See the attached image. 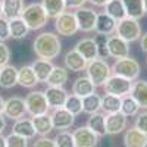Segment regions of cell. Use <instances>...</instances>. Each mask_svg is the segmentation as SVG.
I'll return each mask as SVG.
<instances>
[{"label": "cell", "instance_id": "cell-1", "mask_svg": "<svg viewBox=\"0 0 147 147\" xmlns=\"http://www.w3.org/2000/svg\"><path fill=\"white\" fill-rule=\"evenodd\" d=\"M62 50V43L53 32H41L34 40V52L40 59L52 60L59 56Z\"/></svg>", "mask_w": 147, "mask_h": 147}, {"label": "cell", "instance_id": "cell-2", "mask_svg": "<svg viewBox=\"0 0 147 147\" xmlns=\"http://www.w3.org/2000/svg\"><path fill=\"white\" fill-rule=\"evenodd\" d=\"M21 18L25 21V24L28 25L30 30L35 31V30L43 28L47 24L49 15H47V12L44 10L41 3H31V5L24 7Z\"/></svg>", "mask_w": 147, "mask_h": 147}, {"label": "cell", "instance_id": "cell-3", "mask_svg": "<svg viewBox=\"0 0 147 147\" xmlns=\"http://www.w3.org/2000/svg\"><path fill=\"white\" fill-rule=\"evenodd\" d=\"M85 69H87V77L93 81V84L96 87L103 85L106 82V80L112 75V68H110L109 63L102 57L90 60Z\"/></svg>", "mask_w": 147, "mask_h": 147}, {"label": "cell", "instance_id": "cell-4", "mask_svg": "<svg viewBox=\"0 0 147 147\" xmlns=\"http://www.w3.org/2000/svg\"><path fill=\"white\" fill-rule=\"evenodd\" d=\"M112 72L113 75H119L129 81H136L140 75V63L129 56L116 59L115 63L112 65Z\"/></svg>", "mask_w": 147, "mask_h": 147}, {"label": "cell", "instance_id": "cell-5", "mask_svg": "<svg viewBox=\"0 0 147 147\" xmlns=\"http://www.w3.org/2000/svg\"><path fill=\"white\" fill-rule=\"evenodd\" d=\"M116 35L121 37L122 40H125L128 43H132L138 40L141 37V27L137 19H132V18H124L118 21L116 24Z\"/></svg>", "mask_w": 147, "mask_h": 147}, {"label": "cell", "instance_id": "cell-6", "mask_svg": "<svg viewBox=\"0 0 147 147\" xmlns=\"http://www.w3.org/2000/svg\"><path fill=\"white\" fill-rule=\"evenodd\" d=\"M24 100H25L27 113H30L31 116L44 115V113L49 112V109H50L44 91H31L30 94H27V97Z\"/></svg>", "mask_w": 147, "mask_h": 147}, {"label": "cell", "instance_id": "cell-7", "mask_svg": "<svg viewBox=\"0 0 147 147\" xmlns=\"http://www.w3.org/2000/svg\"><path fill=\"white\" fill-rule=\"evenodd\" d=\"M55 19H56L55 21V28H56L59 35L71 37V35L77 34L80 31L78 22H77V18H75L74 12H63V13H60Z\"/></svg>", "mask_w": 147, "mask_h": 147}, {"label": "cell", "instance_id": "cell-8", "mask_svg": "<svg viewBox=\"0 0 147 147\" xmlns=\"http://www.w3.org/2000/svg\"><path fill=\"white\" fill-rule=\"evenodd\" d=\"M131 85H132V81H129L127 78H122L119 75H110L106 80V82L103 84V88L109 94H113V96H118V97H124V96L129 94Z\"/></svg>", "mask_w": 147, "mask_h": 147}, {"label": "cell", "instance_id": "cell-9", "mask_svg": "<svg viewBox=\"0 0 147 147\" xmlns=\"http://www.w3.org/2000/svg\"><path fill=\"white\" fill-rule=\"evenodd\" d=\"M75 18L78 22V28L82 32H91L96 28V21H97V13L90 9V7H78L75 12Z\"/></svg>", "mask_w": 147, "mask_h": 147}, {"label": "cell", "instance_id": "cell-10", "mask_svg": "<svg viewBox=\"0 0 147 147\" xmlns=\"http://www.w3.org/2000/svg\"><path fill=\"white\" fill-rule=\"evenodd\" d=\"M27 113V109H25V100L21 99L18 96L13 97H9L7 100H5V110H3V115L12 121H18L21 118H24Z\"/></svg>", "mask_w": 147, "mask_h": 147}, {"label": "cell", "instance_id": "cell-11", "mask_svg": "<svg viewBox=\"0 0 147 147\" xmlns=\"http://www.w3.org/2000/svg\"><path fill=\"white\" fill-rule=\"evenodd\" d=\"M74 141H75V147H96L99 143V136L93 132L87 125L80 127L72 132Z\"/></svg>", "mask_w": 147, "mask_h": 147}, {"label": "cell", "instance_id": "cell-12", "mask_svg": "<svg viewBox=\"0 0 147 147\" xmlns=\"http://www.w3.org/2000/svg\"><path fill=\"white\" fill-rule=\"evenodd\" d=\"M107 50H109L110 57H115V59L127 57V56H129V43L122 40L116 34L109 35L107 37Z\"/></svg>", "mask_w": 147, "mask_h": 147}, {"label": "cell", "instance_id": "cell-13", "mask_svg": "<svg viewBox=\"0 0 147 147\" xmlns=\"http://www.w3.org/2000/svg\"><path fill=\"white\" fill-rule=\"evenodd\" d=\"M127 129V116L121 112L106 115V136H118Z\"/></svg>", "mask_w": 147, "mask_h": 147}, {"label": "cell", "instance_id": "cell-14", "mask_svg": "<svg viewBox=\"0 0 147 147\" xmlns=\"http://www.w3.org/2000/svg\"><path fill=\"white\" fill-rule=\"evenodd\" d=\"M50 116H52V122H53V128L62 129V131L71 128L74 125V122H75V116H74L71 112H68L65 107L55 109Z\"/></svg>", "mask_w": 147, "mask_h": 147}, {"label": "cell", "instance_id": "cell-15", "mask_svg": "<svg viewBox=\"0 0 147 147\" xmlns=\"http://www.w3.org/2000/svg\"><path fill=\"white\" fill-rule=\"evenodd\" d=\"M44 94H46L49 106L53 109L63 107V105L66 102V97H68V93L63 87H52V85H49L46 88Z\"/></svg>", "mask_w": 147, "mask_h": 147}, {"label": "cell", "instance_id": "cell-16", "mask_svg": "<svg viewBox=\"0 0 147 147\" xmlns=\"http://www.w3.org/2000/svg\"><path fill=\"white\" fill-rule=\"evenodd\" d=\"M125 147H147V134L141 132L136 127H129L124 134Z\"/></svg>", "mask_w": 147, "mask_h": 147}, {"label": "cell", "instance_id": "cell-17", "mask_svg": "<svg viewBox=\"0 0 147 147\" xmlns=\"http://www.w3.org/2000/svg\"><path fill=\"white\" fill-rule=\"evenodd\" d=\"M116 24H118V21H115L112 16H109L106 12H102V13H97V21H96L94 31L97 34L112 35L116 31Z\"/></svg>", "mask_w": 147, "mask_h": 147}, {"label": "cell", "instance_id": "cell-18", "mask_svg": "<svg viewBox=\"0 0 147 147\" xmlns=\"http://www.w3.org/2000/svg\"><path fill=\"white\" fill-rule=\"evenodd\" d=\"M75 50L87 60V62L99 57V50H97V44H96L94 38H82V40H80L75 46Z\"/></svg>", "mask_w": 147, "mask_h": 147}, {"label": "cell", "instance_id": "cell-19", "mask_svg": "<svg viewBox=\"0 0 147 147\" xmlns=\"http://www.w3.org/2000/svg\"><path fill=\"white\" fill-rule=\"evenodd\" d=\"M18 84V68L13 65H5L0 68V87L12 88Z\"/></svg>", "mask_w": 147, "mask_h": 147}, {"label": "cell", "instance_id": "cell-20", "mask_svg": "<svg viewBox=\"0 0 147 147\" xmlns=\"http://www.w3.org/2000/svg\"><path fill=\"white\" fill-rule=\"evenodd\" d=\"M65 66L68 71H72V72H81L87 68V60H85L75 49L69 50L66 55H65Z\"/></svg>", "mask_w": 147, "mask_h": 147}, {"label": "cell", "instance_id": "cell-21", "mask_svg": "<svg viewBox=\"0 0 147 147\" xmlns=\"http://www.w3.org/2000/svg\"><path fill=\"white\" fill-rule=\"evenodd\" d=\"M32 125L35 128V132L38 134L40 137H47L49 134L53 131V122H52V116L49 113L44 115H37L31 118Z\"/></svg>", "mask_w": 147, "mask_h": 147}, {"label": "cell", "instance_id": "cell-22", "mask_svg": "<svg viewBox=\"0 0 147 147\" xmlns=\"http://www.w3.org/2000/svg\"><path fill=\"white\" fill-rule=\"evenodd\" d=\"M129 94L132 96V99L140 105L141 109L147 110V81H141V80L132 81Z\"/></svg>", "mask_w": 147, "mask_h": 147}, {"label": "cell", "instance_id": "cell-23", "mask_svg": "<svg viewBox=\"0 0 147 147\" xmlns=\"http://www.w3.org/2000/svg\"><path fill=\"white\" fill-rule=\"evenodd\" d=\"M12 132L18 134L21 137H25L27 140H31L35 137V128L32 125V121L28 118H21L15 121V124L12 125Z\"/></svg>", "mask_w": 147, "mask_h": 147}, {"label": "cell", "instance_id": "cell-24", "mask_svg": "<svg viewBox=\"0 0 147 147\" xmlns=\"http://www.w3.org/2000/svg\"><path fill=\"white\" fill-rule=\"evenodd\" d=\"M38 78H37L35 72L31 65H25L21 69H18V84L25 88H32L38 84Z\"/></svg>", "mask_w": 147, "mask_h": 147}, {"label": "cell", "instance_id": "cell-25", "mask_svg": "<svg viewBox=\"0 0 147 147\" xmlns=\"http://www.w3.org/2000/svg\"><path fill=\"white\" fill-rule=\"evenodd\" d=\"M94 90H96V85L93 84V81L88 77H78L72 85V94L81 97V99L85 96L93 94Z\"/></svg>", "mask_w": 147, "mask_h": 147}, {"label": "cell", "instance_id": "cell-26", "mask_svg": "<svg viewBox=\"0 0 147 147\" xmlns=\"http://www.w3.org/2000/svg\"><path fill=\"white\" fill-rule=\"evenodd\" d=\"M24 0H2V9H3V18L13 19L19 18L24 10Z\"/></svg>", "mask_w": 147, "mask_h": 147}, {"label": "cell", "instance_id": "cell-27", "mask_svg": "<svg viewBox=\"0 0 147 147\" xmlns=\"http://www.w3.org/2000/svg\"><path fill=\"white\" fill-rule=\"evenodd\" d=\"M9 28H10V38L13 40H22L25 38L30 32V28L25 24L21 16L19 18H13V19H9Z\"/></svg>", "mask_w": 147, "mask_h": 147}, {"label": "cell", "instance_id": "cell-28", "mask_svg": "<svg viewBox=\"0 0 147 147\" xmlns=\"http://www.w3.org/2000/svg\"><path fill=\"white\" fill-rule=\"evenodd\" d=\"M124 3V7H125V12H127V16L128 18H132V19H140L144 13V0H122Z\"/></svg>", "mask_w": 147, "mask_h": 147}, {"label": "cell", "instance_id": "cell-29", "mask_svg": "<svg viewBox=\"0 0 147 147\" xmlns=\"http://www.w3.org/2000/svg\"><path fill=\"white\" fill-rule=\"evenodd\" d=\"M31 66H32V69H34V72H35L37 78H38V81L46 82L55 65L50 62V60H46V59H37V60H34V63H32Z\"/></svg>", "mask_w": 147, "mask_h": 147}, {"label": "cell", "instance_id": "cell-30", "mask_svg": "<svg viewBox=\"0 0 147 147\" xmlns=\"http://www.w3.org/2000/svg\"><path fill=\"white\" fill-rule=\"evenodd\" d=\"M87 127H88L93 132H96L99 137L106 136V115L99 113V112L90 115L88 122H87Z\"/></svg>", "mask_w": 147, "mask_h": 147}, {"label": "cell", "instance_id": "cell-31", "mask_svg": "<svg viewBox=\"0 0 147 147\" xmlns=\"http://www.w3.org/2000/svg\"><path fill=\"white\" fill-rule=\"evenodd\" d=\"M66 81H68V69L62 66H53L46 82L47 85H52V87H63Z\"/></svg>", "mask_w": 147, "mask_h": 147}, {"label": "cell", "instance_id": "cell-32", "mask_svg": "<svg viewBox=\"0 0 147 147\" xmlns=\"http://www.w3.org/2000/svg\"><path fill=\"white\" fill-rule=\"evenodd\" d=\"M100 109H102V97L99 94L93 93L90 96L82 97V112L93 115V113H97Z\"/></svg>", "mask_w": 147, "mask_h": 147}, {"label": "cell", "instance_id": "cell-33", "mask_svg": "<svg viewBox=\"0 0 147 147\" xmlns=\"http://www.w3.org/2000/svg\"><path fill=\"white\" fill-rule=\"evenodd\" d=\"M41 5L47 12L49 18H57L66 9L65 0H41Z\"/></svg>", "mask_w": 147, "mask_h": 147}, {"label": "cell", "instance_id": "cell-34", "mask_svg": "<svg viewBox=\"0 0 147 147\" xmlns=\"http://www.w3.org/2000/svg\"><path fill=\"white\" fill-rule=\"evenodd\" d=\"M105 12L109 16H112L115 21H121V19L127 18V12H125L122 0H110L105 6Z\"/></svg>", "mask_w": 147, "mask_h": 147}, {"label": "cell", "instance_id": "cell-35", "mask_svg": "<svg viewBox=\"0 0 147 147\" xmlns=\"http://www.w3.org/2000/svg\"><path fill=\"white\" fill-rule=\"evenodd\" d=\"M121 103H122V97L113 96L106 93L102 97V109L106 113H115V112H121Z\"/></svg>", "mask_w": 147, "mask_h": 147}, {"label": "cell", "instance_id": "cell-36", "mask_svg": "<svg viewBox=\"0 0 147 147\" xmlns=\"http://www.w3.org/2000/svg\"><path fill=\"white\" fill-rule=\"evenodd\" d=\"M140 105L132 99L131 94H127L122 97V103H121V113H124L127 118L131 116H137V113L140 112Z\"/></svg>", "mask_w": 147, "mask_h": 147}, {"label": "cell", "instance_id": "cell-37", "mask_svg": "<svg viewBox=\"0 0 147 147\" xmlns=\"http://www.w3.org/2000/svg\"><path fill=\"white\" fill-rule=\"evenodd\" d=\"M63 107L68 110V112H71L74 116H77L82 112V99L78 97V96H75V94H68Z\"/></svg>", "mask_w": 147, "mask_h": 147}, {"label": "cell", "instance_id": "cell-38", "mask_svg": "<svg viewBox=\"0 0 147 147\" xmlns=\"http://www.w3.org/2000/svg\"><path fill=\"white\" fill-rule=\"evenodd\" d=\"M55 144H56V147H75L72 132H69L66 129L57 132V136L55 137Z\"/></svg>", "mask_w": 147, "mask_h": 147}, {"label": "cell", "instance_id": "cell-39", "mask_svg": "<svg viewBox=\"0 0 147 147\" xmlns=\"http://www.w3.org/2000/svg\"><path fill=\"white\" fill-rule=\"evenodd\" d=\"M107 37L109 35H103V34H97L94 37V41L97 44V50H99V57L106 59L109 56V50H107Z\"/></svg>", "mask_w": 147, "mask_h": 147}, {"label": "cell", "instance_id": "cell-40", "mask_svg": "<svg viewBox=\"0 0 147 147\" xmlns=\"http://www.w3.org/2000/svg\"><path fill=\"white\" fill-rule=\"evenodd\" d=\"M6 146L7 147H28V140L25 137H21L15 132H10L6 137Z\"/></svg>", "mask_w": 147, "mask_h": 147}, {"label": "cell", "instance_id": "cell-41", "mask_svg": "<svg viewBox=\"0 0 147 147\" xmlns=\"http://www.w3.org/2000/svg\"><path fill=\"white\" fill-rule=\"evenodd\" d=\"M134 127L138 128L141 132L147 134V110H144V112H141V113H137Z\"/></svg>", "mask_w": 147, "mask_h": 147}, {"label": "cell", "instance_id": "cell-42", "mask_svg": "<svg viewBox=\"0 0 147 147\" xmlns=\"http://www.w3.org/2000/svg\"><path fill=\"white\" fill-rule=\"evenodd\" d=\"M10 38V28H9V19L0 18V41H6Z\"/></svg>", "mask_w": 147, "mask_h": 147}, {"label": "cell", "instance_id": "cell-43", "mask_svg": "<svg viewBox=\"0 0 147 147\" xmlns=\"http://www.w3.org/2000/svg\"><path fill=\"white\" fill-rule=\"evenodd\" d=\"M9 59H10V50L5 41H0V68L5 66L9 63Z\"/></svg>", "mask_w": 147, "mask_h": 147}, {"label": "cell", "instance_id": "cell-44", "mask_svg": "<svg viewBox=\"0 0 147 147\" xmlns=\"http://www.w3.org/2000/svg\"><path fill=\"white\" fill-rule=\"evenodd\" d=\"M32 147H56L55 140H50L49 137H40L38 140H35Z\"/></svg>", "mask_w": 147, "mask_h": 147}, {"label": "cell", "instance_id": "cell-45", "mask_svg": "<svg viewBox=\"0 0 147 147\" xmlns=\"http://www.w3.org/2000/svg\"><path fill=\"white\" fill-rule=\"evenodd\" d=\"M85 2H87V0H65L66 7H69V9H78V7H82Z\"/></svg>", "mask_w": 147, "mask_h": 147}, {"label": "cell", "instance_id": "cell-46", "mask_svg": "<svg viewBox=\"0 0 147 147\" xmlns=\"http://www.w3.org/2000/svg\"><path fill=\"white\" fill-rule=\"evenodd\" d=\"M140 46H141V49L147 53V32L146 34H143L141 35V40H140Z\"/></svg>", "mask_w": 147, "mask_h": 147}, {"label": "cell", "instance_id": "cell-47", "mask_svg": "<svg viewBox=\"0 0 147 147\" xmlns=\"http://www.w3.org/2000/svg\"><path fill=\"white\" fill-rule=\"evenodd\" d=\"M6 125H7V122H6V118L3 115H0V136L3 134V131L6 129Z\"/></svg>", "mask_w": 147, "mask_h": 147}, {"label": "cell", "instance_id": "cell-48", "mask_svg": "<svg viewBox=\"0 0 147 147\" xmlns=\"http://www.w3.org/2000/svg\"><path fill=\"white\" fill-rule=\"evenodd\" d=\"M88 2L91 5H94V6H106L110 0H88Z\"/></svg>", "mask_w": 147, "mask_h": 147}, {"label": "cell", "instance_id": "cell-49", "mask_svg": "<svg viewBox=\"0 0 147 147\" xmlns=\"http://www.w3.org/2000/svg\"><path fill=\"white\" fill-rule=\"evenodd\" d=\"M3 110H5V100H3V97L0 96V115H3Z\"/></svg>", "mask_w": 147, "mask_h": 147}, {"label": "cell", "instance_id": "cell-50", "mask_svg": "<svg viewBox=\"0 0 147 147\" xmlns=\"http://www.w3.org/2000/svg\"><path fill=\"white\" fill-rule=\"evenodd\" d=\"M0 147H7L6 146V137H3V134L0 136Z\"/></svg>", "mask_w": 147, "mask_h": 147}, {"label": "cell", "instance_id": "cell-51", "mask_svg": "<svg viewBox=\"0 0 147 147\" xmlns=\"http://www.w3.org/2000/svg\"><path fill=\"white\" fill-rule=\"evenodd\" d=\"M3 16V9H2V0H0V18Z\"/></svg>", "mask_w": 147, "mask_h": 147}, {"label": "cell", "instance_id": "cell-52", "mask_svg": "<svg viewBox=\"0 0 147 147\" xmlns=\"http://www.w3.org/2000/svg\"><path fill=\"white\" fill-rule=\"evenodd\" d=\"M144 10H146V13H147V0H144Z\"/></svg>", "mask_w": 147, "mask_h": 147}]
</instances>
